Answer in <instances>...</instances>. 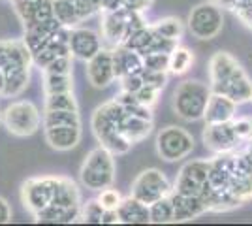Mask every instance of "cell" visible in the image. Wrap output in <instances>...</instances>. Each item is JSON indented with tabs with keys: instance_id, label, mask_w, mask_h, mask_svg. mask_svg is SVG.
<instances>
[{
	"instance_id": "cell-1",
	"label": "cell",
	"mask_w": 252,
	"mask_h": 226,
	"mask_svg": "<svg viewBox=\"0 0 252 226\" xmlns=\"http://www.w3.org/2000/svg\"><path fill=\"white\" fill-rule=\"evenodd\" d=\"M209 85L213 93L231 98L235 104L252 100V81L243 66L226 51H217L209 61Z\"/></svg>"
},
{
	"instance_id": "cell-2",
	"label": "cell",
	"mask_w": 252,
	"mask_h": 226,
	"mask_svg": "<svg viewBox=\"0 0 252 226\" xmlns=\"http://www.w3.org/2000/svg\"><path fill=\"white\" fill-rule=\"evenodd\" d=\"M126 109L119 100H109L94 109L91 119V129L100 145H104L113 157L125 155L132 149V141L123 134V123L126 119Z\"/></svg>"
},
{
	"instance_id": "cell-3",
	"label": "cell",
	"mask_w": 252,
	"mask_h": 226,
	"mask_svg": "<svg viewBox=\"0 0 252 226\" xmlns=\"http://www.w3.org/2000/svg\"><path fill=\"white\" fill-rule=\"evenodd\" d=\"M213 95L211 85H205L198 79H187L179 83L173 91L171 108L175 115L187 123H194L205 117V109L209 104V98Z\"/></svg>"
},
{
	"instance_id": "cell-4",
	"label": "cell",
	"mask_w": 252,
	"mask_h": 226,
	"mask_svg": "<svg viewBox=\"0 0 252 226\" xmlns=\"http://www.w3.org/2000/svg\"><path fill=\"white\" fill-rule=\"evenodd\" d=\"M79 181L85 189L100 193L115 181V161L113 155L105 149L104 145H98L85 157L81 170H79Z\"/></svg>"
},
{
	"instance_id": "cell-5",
	"label": "cell",
	"mask_w": 252,
	"mask_h": 226,
	"mask_svg": "<svg viewBox=\"0 0 252 226\" xmlns=\"http://www.w3.org/2000/svg\"><path fill=\"white\" fill-rule=\"evenodd\" d=\"M2 125L13 136L27 138L40 129L42 115H40V109L31 100H17V102H11L2 111Z\"/></svg>"
},
{
	"instance_id": "cell-6",
	"label": "cell",
	"mask_w": 252,
	"mask_h": 226,
	"mask_svg": "<svg viewBox=\"0 0 252 226\" xmlns=\"http://www.w3.org/2000/svg\"><path fill=\"white\" fill-rule=\"evenodd\" d=\"M189 32L198 40H213L222 32L224 27V13L220 6L215 2H203L192 8L189 15Z\"/></svg>"
},
{
	"instance_id": "cell-7",
	"label": "cell",
	"mask_w": 252,
	"mask_h": 226,
	"mask_svg": "<svg viewBox=\"0 0 252 226\" xmlns=\"http://www.w3.org/2000/svg\"><path fill=\"white\" fill-rule=\"evenodd\" d=\"M194 149V138L181 127H166L157 136V153L162 161L177 162L187 159Z\"/></svg>"
},
{
	"instance_id": "cell-8",
	"label": "cell",
	"mask_w": 252,
	"mask_h": 226,
	"mask_svg": "<svg viewBox=\"0 0 252 226\" xmlns=\"http://www.w3.org/2000/svg\"><path fill=\"white\" fill-rule=\"evenodd\" d=\"M59 187V177L43 175V177H31L21 187V200L25 209H29L32 217L53 204Z\"/></svg>"
},
{
	"instance_id": "cell-9",
	"label": "cell",
	"mask_w": 252,
	"mask_h": 226,
	"mask_svg": "<svg viewBox=\"0 0 252 226\" xmlns=\"http://www.w3.org/2000/svg\"><path fill=\"white\" fill-rule=\"evenodd\" d=\"M173 191V185L169 183V179L157 168H147L137 175L132 181L130 194L137 198L139 202L151 205L164 196H169Z\"/></svg>"
},
{
	"instance_id": "cell-10",
	"label": "cell",
	"mask_w": 252,
	"mask_h": 226,
	"mask_svg": "<svg viewBox=\"0 0 252 226\" xmlns=\"http://www.w3.org/2000/svg\"><path fill=\"white\" fill-rule=\"evenodd\" d=\"M209 168L211 159L187 162L181 168L171 193L183 194V196H201L205 185H207V179H209Z\"/></svg>"
},
{
	"instance_id": "cell-11",
	"label": "cell",
	"mask_w": 252,
	"mask_h": 226,
	"mask_svg": "<svg viewBox=\"0 0 252 226\" xmlns=\"http://www.w3.org/2000/svg\"><path fill=\"white\" fill-rule=\"evenodd\" d=\"M32 53L25 40H0V72L4 75L31 70Z\"/></svg>"
},
{
	"instance_id": "cell-12",
	"label": "cell",
	"mask_w": 252,
	"mask_h": 226,
	"mask_svg": "<svg viewBox=\"0 0 252 226\" xmlns=\"http://www.w3.org/2000/svg\"><path fill=\"white\" fill-rule=\"evenodd\" d=\"M201 138H203L205 147L213 151L215 155H219V153H233V151L237 149V145L241 143V140L235 134V129H233L231 121L205 125V130H203Z\"/></svg>"
},
{
	"instance_id": "cell-13",
	"label": "cell",
	"mask_w": 252,
	"mask_h": 226,
	"mask_svg": "<svg viewBox=\"0 0 252 226\" xmlns=\"http://www.w3.org/2000/svg\"><path fill=\"white\" fill-rule=\"evenodd\" d=\"M87 79L96 89H105L115 81V68H113V51L102 47L98 53L87 61Z\"/></svg>"
},
{
	"instance_id": "cell-14",
	"label": "cell",
	"mask_w": 252,
	"mask_h": 226,
	"mask_svg": "<svg viewBox=\"0 0 252 226\" xmlns=\"http://www.w3.org/2000/svg\"><path fill=\"white\" fill-rule=\"evenodd\" d=\"M102 47V36L93 29L74 27L70 31V55L77 61H91Z\"/></svg>"
},
{
	"instance_id": "cell-15",
	"label": "cell",
	"mask_w": 252,
	"mask_h": 226,
	"mask_svg": "<svg viewBox=\"0 0 252 226\" xmlns=\"http://www.w3.org/2000/svg\"><path fill=\"white\" fill-rule=\"evenodd\" d=\"M13 8L25 29L55 17L53 0H13Z\"/></svg>"
},
{
	"instance_id": "cell-16",
	"label": "cell",
	"mask_w": 252,
	"mask_h": 226,
	"mask_svg": "<svg viewBox=\"0 0 252 226\" xmlns=\"http://www.w3.org/2000/svg\"><path fill=\"white\" fill-rule=\"evenodd\" d=\"M128 8L117 11H104L102 15V40L111 43L113 47L125 43L128 36Z\"/></svg>"
},
{
	"instance_id": "cell-17",
	"label": "cell",
	"mask_w": 252,
	"mask_h": 226,
	"mask_svg": "<svg viewBox=\"0 0 252 226\" xmlns=\"http://www.w3.org/2000/svg\"><path fill=\"white\" fill-rule=\"evenodd\" d=\"M111 51H113V68H115L117 79L143 72V57L136 53L134 49H130V47H126L125 43H121V45L113 47Z\"/></svg>"
},
{
	"instance_id": "cell-18",
	"label": "cell",
	"mask_w": 252,
	"mask_h": 226,
	"mask_svg": "<svg viewBox=\"0 0 252 226\" xmlns=\"http://www.w3.org/2000/svg\"><path fill=\"white\" fill-rule=\"evenodd\" d=\"M237 106L231 98L219 95V93H213L209 98V104L205 109V125H213V123H228L233 121L237 115Z\"/></svg>"
},
{
	"instance_id": "cell-19",
	"label": "cell",
	"mask_w": 252,
	"mask_h": 226,
	"mask_svg": "<svg viewBox=\"0 0 252 226\" xmlns=\"http://www.w3.org/2000/svg\"><path fill=\"white\" fill-rule=\"evenodd\" d=\"M171 202L175 209V223H185L198 219L200 215L207 213V205L201 196H183V194L171 193Z\"/></svg>"
},
{
	"instance_id": "cell-20",
	"label": "cell",
	"mask_w": 252,
	"mask_h": 226,
	"mask_svg": "<svg viewBox=\"0 0 252 226\" xmlns=\"http://www.w3.org/2000/svg\"><path fill=\"white\" fill-rule=\"evenodd\" d=\"M45 130V140L55 151H70L81 141V127L66 125V127H51Z\"/></svg>"
},
{
	"instance_id": "cell-21",
	"label": "cell",
	"mask_w": 252,
	"mask_h": 226,
	"mask_svg": "<svg viewBox=\"0 0 252 226\" xmlns=\"http://www.w3.org/2000/svg\"><path fill=\"white\" fill-rule=\"evenodd\" d=\"M119 223L123 225H147L149 221V205L139 202L132 194L123 198V202L117 207Z\"/></svg>"
},
{
	"instance_id": "cell-22",
	"label": "cell",
	"mask_w": 252,
	"mask_h": 226,
	"mask_svg": "<svg viewBox=\"0 0 252 226\" xmlns=\"http://www.w3.org/2000/svg\"><path fill=\"white\" fill-rule=\"evenodd\" d=\"M59 27H63L61 21H59L57 17H53L49 21L38 23V25H32L29 29H25V38H23V40L27 43V47L31 49V53L40 51L43 45L49 42L51 34L55 32Z\"/></svg>"
},
{
	"instance_id": "cell-23",
	"label": "cell",
	"mask_w": 252,
	"mask_h": 226,
	"mask_svg": "<svg viewBox=\"0 0 252 226\" xmlns=\"http://www.w3.org/2000/svg\"><path fill=\"white\" fill-rule=\"evenodd\" d=\"M81 215V207H64L59 204L47 205L40 213H36L34 219L36 223H59V225H68V223H75Z\"/></svg>"
},
{
	"instance_id": "cell-24",
	"label": "cell",
	"mask_w": 252,
	"mask_h": 226,
	"mask_svg": "<svg viewBox=\"0 0 252 226\" xmlns=\"http://www.w3.org/2000/svg\"><path fill=\"white\" fill-rule=\"evenodd\" d=\"M53 204L64 205V207H81V193L79 187L68 179V177H59V187Z\"/></svg>"
},
{
	"instance_id": "cell-25",
	"label": "cell",
	"mask_w": 252,
	"mask_h": 226,
	"mask_svg": "<svg viewBox=\"0 0 252 226\" xmlns=\"http://www.w3.org/2000/svg\"><path fill=\"white\" fill-rule=\"evenodd\" d=\"M151 132H153V121L134 117V115H126L125 123H123V134L132 143L143 141Z\"/></svg>"
},
{
	"instance_id": "cell-26",
	"label": "cell",
	"mask_w": 252,
	"mask_h": 226,
	"mask_svg": "<svg viewBox=\"0 0 252 226\" xmlns=\"http://www.w3.org/2000/svg\"><path fill=\"white\" fill-rule=\"evenodd\" d=\"M42 123L43 129L66 127V125L81 127V115L79 111H74V109H51V111H43Z\"/></svg>"
},
{
	"instance_id": "cell-27",
	"label": "cell",
	"mask_w": 252,
	"mask_h": 226,
	"mask_svg": "<svg viewBox=\"0 0 252 226\" xmlns=\"http://www.w3.org/2000/svg\"><path fill=\"white\" fill-rule=\"evenodd\" d=\"M149 221L155 225L175 223V209H173L171 196H164V198H160L149 205Z\"/></svg>"
},
{
	"instance_id": "cell-28",
	"label": "cell",
	"mask_w": 252,
	"mask_h": 226,
	"mask_svg": "<svg viewBox=\"0 0 252 226\" xmlns=\"http://www.w3.org/2000/svg\"><path fill=\"white\" fill-rule=\"evenodd\" d=\"M194 65V53L185 45H175L169 53V74L183 75L190 70V66Z\"/></svg>"
},
{
	"instance_id": "cell-29",
	"label": "cell",
	"mask_w": 252,
	"mask_h": 226,
	"mask_svg": "<svg viewBox=\"0 0 252 226\" xmlns=\"http://www.w3.org/2000/svg\"><path fill=\"white\" fill-rule=\"evenodd\" d=\"M53 8H55V17L64 27L74 29V27H79L83 23L72 0H53Z\"/></svg>"
},
{
	"instance_id": "cell-30",
	"label": "cell",
	"mask_w": 252,
	"mask_h": 226,
	"mask_svg": "<svg viewBox=\"0 0 252 226\" xmlns=\"http://www.w3.org/2000/svg\"><path fill=\"white\" fill-rule=\"evenodd\" d=\"M74 91V74H49L43 72V93L55 95V93H66Z\"/></svg>"
},
{
	"instance_id": "cell-31",
	"label": "cell",
	"mask_w": 252,
	"mask_h": 226,
	"mask_svg": "<svg viewBox=\"0 0 252 226\" xmlns=\"http://www.w3.org/2000/svg\"><path fill=\"white\" fill-rule=\"evenodd\" d=\"M155 31H157L162 38H166V40H171V42H177L183 38V34H185V25L183 21L179 19V17H166V19H160L157 21L155 25H151Z\"/></svg>"
},
{
	"instance_id": "cell-32",
	"label": "cell",
	"mask_w": 252,
	"mask_h": 226,
	"mask_svg": "<svg viewBox=\"0 0 252 226\" xmlns=\"http://www.w3.org/2000/svg\"><path fill=\"white\" fill-rule=\"evenodd\" d=\"M4 77H6V85H4L2 97L15 98V97H19L23 91L29 87V81H31V70L15 72V74L4 75Z\"/></svg>"
},
{
	"instance_id": "cell-33",
	"label": "cell",
	"mask_w": 252,
	"mask_h": 226,
	"mask_svg": "<svg viewBox=\"0 0 252 226\" xmlns=\"http://www.w3.org/2000/svg\"><path fill=\"white\" fill-rule=\"evenodd\" d=\"M51 109H74V111H79L74 91L45 95V106H43V111H51Z\"/></svg>"
},
{
	"instance_id": "cell-34",
	"label": "cell",
	"mask_w": 252,
	"mask_h": 226,
	"mask_svg": "<svg viewBox=\"0 0 252 226\" xmlns=\"http://www.w3.org/2000/svg\"><path fill=\"white\" fill-rule=\"evenodd\" d=\"M104 213L105 209L98 202V198H94V200H89V202L81 204V215H79V219L83 223H89V225H102Z\"/></svg>"
},
{
	"instance_id": "cell-35",
	"label": "cell",
	"mask_w": 252,
	"mask_h": 226,
	"mask_svg": "<svg viewBox=\"0 0 252 226\" xmlns=\"http://www.w3.org/2000/svg\"><path fill=\"white\" fill-rule=\"evenodd\" d=\"M98 202L102 204V207H104L105 211H117L119 204L123 202V196H121V193L117 189L107 187V189L98 193Z\"/></svg>"
},
{
	"instance_id": "cell-36",
	"label": "cell",
	"mask_w": 252,
	"mask_h": 226,
	"mask_svg": "<svg viewBox=\"0 0 252 226\" xmlns=\"http://www.w3.org/2000/svg\"><path fill=\"white\" fill-rule=\"evenodd\" d=\"M143 68L157 70V72H169V53H149L143 57Z\"/></svg>"
},
{
	"instance_id": "cell-37",
	"label": "cell",
	"mask_w": 252,
	"mask_h": 226,
	"mask_svg": "<svg viewBox=\"0 0 252 226\" xmlns=\"http://www.w3.org/2000/svg\"><path fill=\"white\" fill-rule=\"evenodd\" d=\"M141 77H143V83L149 87H153V89H157V91H162L166 83H168V72H157V70H147V68H143V72H141Z\"/></svg>"
},
{
	"instance_id": "cell-38",
	"label": "cell",
	"mask_w": 252,
	"mask_h": 226,
	"mask_svg": "<svg viewBox=\"0 0 252 226\" xmlns=\"http://www.w3.org/2000/svg\"><path fill=\"white\" fill-rule=\"evenodd\" d=\"M43 72H49V74H74V70H72V55L57 57L53 63H49L43 68Z\"/></svg>"
},
{
	"instance_id": "cell-39",
	"label": "cell",
	"mask_w": 252,
	"mask_h": 226,
	"mask_svg": "<svg viewBox=\"0 0 252 226\" xmlns=\"http://www.w3.org/2000/svg\"><path fill=\"white\" fill-rule=\"evenodd\" d=\"M233 129H235V134L241 141H249L252 140V119L251 117H237L231 121Z\"/></svg>"
},
{
	"instance_id": "cell-40",
	"label": "cell",
	"mask_w": 252,
	"mask_h": 226,
	"mask_svg": "<svg viewBox=\"0 0 252 226\" xmlns=\"http://www.w3.org/2000/svg\"><path fill=\"white\" fill-rule=\"evenodd\" d=\"M158 95H160V91H157V89H153V87H149V85H143L136 93V98L139 100V102H141V104H143V106H147V108H153V106L157 104Z\"/></svg>"
},
{
	"instance_id": "cell-41",
	"label": "cell",
	"mask_w": 252,
	"mask_h": 226,
	"mask_svg": "<svg viewBox=\"0 0 252 226\" xmlns=\"http://www.w3.org/2000/svg\"><path fill=\"white\" fill-rule=\"evenodd\" d=\"M119 81H121V89H123L125 93H130V95H136L137 91L145 85V83H143V77H141V74L126 75V77H121Z\"/></svg>"
},
{
	"instance_id": "cell-42",
	"label": "cell",
	"mask_w": 252,
	"mask_h": 226,
	"mask_svg": "<svg viewBox=\"0 0 252 226\" xmlns=\"http://www.w3.org/2000/svg\"><path fill=\"white\" fill-rule=\"evenodd\" d=\"M11 221V205L6 198L0 196V225H8Z\"/></svg>"
},
{
	"instance_id": "cell-43",
	"label": "cell",
	"mask_w": 252,
	"mask_h": 226,
	"mask_svg": "<svg viewBox=\"0 0 252 226\" xmlns=\"http://www.w3.org/2000/svg\"><path fill=\"white\" fill-rule=\"evenodd\" d=\"M125 8V2L123 0H102L100 4V10L102 11H117Z\"/></svg>"
},
{
	"instance_id": "cell-44",
	"label": "cell",
	"mask_w": 252,
	"mask_h": 226,
	"mask_svg": "<svg viewBox=\"0 0 252 226\" xmlns=\"http://www.w3.org/2000/svg\"><path fill=\"white\" fill-rule=\"evenodd\" d=\"M117 223H119L117 211H105L104 219H102V225H117Z\"/></svg>"
},
{
	"instance_id": "cell-45",
	"label": "cell",
	"mask_w": 252,
	"mask_h": 226,
	"mask_svg": "<svg viewBox=\"0 0 252 226\" xmlns=\"http://www.w3.org/2000/svg\"><path fill=\"white\" fill-rule=\"evenodd\" d=\"M4 85H6V77L0 72V97H2V93H4Z\"/></svg>"
},
{
	"instance_id": "cell-46",
	"label": "cell",
	"mask_w": 252,
	"mask_h": 226,
	"mask_svg": "<svg viewBox=\"0 0 252 226\" xmlns=\"http://www.w3.org/2000/svg\"><path fill=\"white\" fill-rule=\"evenodd\" d=\"M89 2H91V4H94L96 8L100 10V4H102V0H89Z\"/></svg>"
},
{
	"instance_id": "cell-47",
	"label": "cell",
	"mask_w": 252,
	"mask_h": 226,
	"mask_svg": "<svg viewBox=\"0 0 252 226\" xmlns=\"http://www.w3.org/2000/svg\"><path fill=\"white\" fill-rule=\"evenodd\" d=\"M209 2H215V4H219V2H220V0H209Z\"/></svg>"
},
{
	"instance_id": "cell-48",
	"label": "cell",
	"mask_w": 252,
	"mask_h": 226,
	"mask_svg": "<svg viewBox=\"0 0 252 226\" xmlns=\"http://www.w3.org/2000/svg\"><path fill=\"white\" fill-rule=\"evenodd\" d=\"M0 123H2V111H0Z\"/></svg>"
},
{
	"instance_id": "cell-49",
	"label": "cell",
	"mask_w": 252,
	"mask_h": 226,
	"mask_svg": "<svg viewBox=\"0 0 252 226\" xmlns=\"http://www.w3.org/2000/svg\"><path fill=\"white\" fill-rule=\"evenodd\" d=\"M11 2H13V0H11Z\"/></svg>"
}]
</instances>
